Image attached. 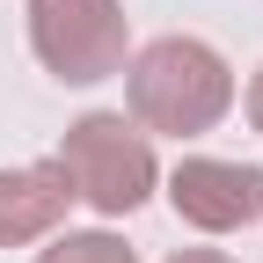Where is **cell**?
<instances>
[{
  "label": "cell",
  "mask_w": 263,
  "mask_h": 263,
  "mask_svg": "<svg viewBox=\"0 0 263 263\" xmlns=\"http://www.w3.org/2000/svg\"><path fill=\"white\" fill-rule=\"evenodd\" d=\"M124 95H132V124L168 132V139H197L227 117L234 73L205 37H154L124 66Z\"/></svg>",
  "instance_id": "1"
},
{
  "label": "cell",
  "mask_w": 263,
  "mask_h": 263,
  "mask_svg": "<svg viewBox=\"0 0 263 263\" xmlns=\"http://www.w3.org/2000/svg\"><path fill=\"white\" fill-rule=\"evenodd\" d=\"M59 168H66V183H73V197H88L103 219H124L132 205H146V190H154V146H146V132L132 117L88 110L73 132H66Z\"/></svg>",
  "instance_id": "2"
},
{
  "label": "cell",
  "mask_w": 263,
  "mask_h": 263,
  "mask_svg": "<svg viewBox=\"0 0 263 263\" xmlns=\"http://www.w3.org/2000/svg\"><path fill=\"white\" fill-rule=\"evenodd\" d=\"M29 44L59 81L88 88V81L124 73L132 29H124L117 0H29Z\"/></svg>",
  "instance_id": "3"
},
{
  "label": "cell",
  "mask_w": 263,
  "mask_h": 263,
  "mask_svg": "<svg viewBox=\"0 0 263 263\" xmlns=\"http://www.w3.org/2000/svg\"><path fill=\"white\" fill-rule=\"evenodd\" d=\"M168 197H176V212H183L190 227H205V234H234V227L263 219V168L190 154V161H176Z\"/></svg>",
  "instance_id": "4"
},
{
  "label": "cell",
  "mask_w": 263,
  "mask_h": 263,
  "mask_svg": "<svg viewBox=\"0 0 263 263\" xmlns=\"http://www.w3.org/2000/svg\"><path fill=\"white\" fill-rule=\"evenodd\" d=\"M73 205V183H66L59 161H29V168H0V249L37 241L66 219Z\"/></svg>",
  "instance_id": "5"
},
{
  "label": "cell",
  "mask_w": 263,
  "mask_h": 263,
  "mask_svg": "<svg viewBox=\"0 0 263 263\" xmlns=\"http://www.w3.org/2000/svg\"><path fill=\"white\" fill-rule=\"evenodd\" d=\"M37 263H139V256H132L117 234H59Z\"/></svg>",
  "instance_id": "6"
},
{
  "label": "cell",
  "mask_w": 263,
  "mask_h": 263,
  "mask_svg": "<svg viewBox=\"0 0 263 263\" xmlns=\"http://www.w3.org/2000/svg\"><path fill=\"white\" fill-rule=\"evenodd\" d=\"M168 263H234V256H219V249H183V256H168Z\"/></svg>",
  "instance_id": "7"
},
{
  "label": "cell",
  "mask_w": 263,
  "mask_h": 263,
  "mask_svg": "<svg viewBox=\"0 0 263 263\" xmlns=\"http://www.w3.org/2000/svg\"><path fill=\"white\" fill-rule=\"evenodd\" d=\"M249 124H256V132H263V73H256V81H249Z\"/></svg>",
  "instance_id": "8"
}]
</instances>
